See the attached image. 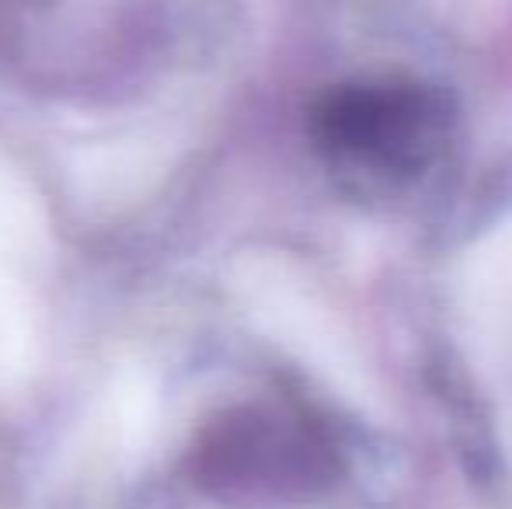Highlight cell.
<instances>
[{"label":"cell","mask_w":512,"mask_h":509,"mask_svg":"<svg viewBox=\"0 0 512 509\" xmlns=\"http://www.w3.org/2000/svg\"><path fill=\"white\" fill-rule=\"evenodd\" d=\"M443 112L436 95L408 81L342 84L310 109V140L338 171L408 175L436 157Z\"/></svg>","instance_id":"7a4b0ae2"},{"label":"cell","mask_w":512,"mask_h":509,"mask_svg":"<svg viewBox=\"0 0 512 509\" xmlns=\"http://www.w3.org/2000/svg\"><path fill=\"white\" fill-rule=\"evenodd\" d=\"M182 475L216 503H293L328 489L335 450L293 408L241 401L196 429Z\"/></svg>","instance_id":"6da1fadb"}]
</instances>
